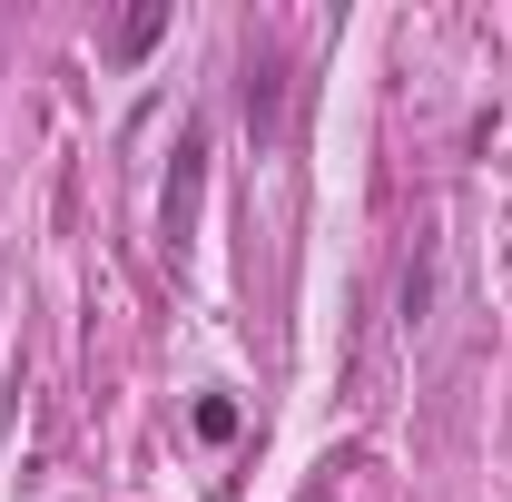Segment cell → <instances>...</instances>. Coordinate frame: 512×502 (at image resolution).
Masks as SVG:
<instances>
[{
    "mask_svg": "<svg viewBox=\"0 0 512 502\" xmlns=\"http://www.w3.org/2000/svg\"><path fill=\"white\" fill-rule=\"evenodd\" d=\"M158 30H168V10H128V20H119V60H138Z\"/></svg>",
    "mask_w": 512,
    "mask_h": 502,
    "instance_id": "obj_1",
    "label": "cell"
},
{
    "mask_svg": "<svg viewBox=\"0 0 512 502\" xmlns=\"http://www.w3.org/2000/svg\"><path fill=\"white\" fill-rule=\"evenodd\" d=\"M197 434L227 443V434H237V404H227V394H197Z\"/></svg>",
    "mask_w": 512,
    "mask_h": 502,
    "instance_id": "obj_2",
    "label": "cell"
}]
</instances>
